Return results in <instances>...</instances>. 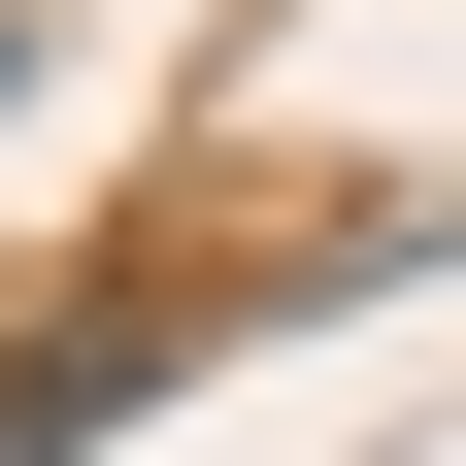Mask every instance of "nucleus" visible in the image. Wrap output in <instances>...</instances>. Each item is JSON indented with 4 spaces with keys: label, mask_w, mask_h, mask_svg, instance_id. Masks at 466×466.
I'll use <instances>...</instances> for the list:
<instances>
[]
</instances>
